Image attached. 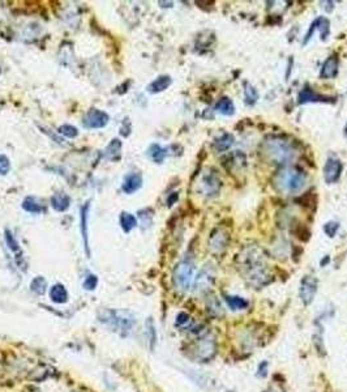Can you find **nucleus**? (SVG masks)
<instances>
[{
	"label": "nucleus",
	"mask_w": 347,
	"mask_h": 392,
	"mask_svg": "<svg viewBox=\"0 0 347 392\" xmlns=\"http://www.w3.org/2000/svg\"><path fill=\"white\" fill-rule=\"evenodd\" d=\"M238 268L252 288H262L271 281L270 269L264 250L251 245L241 250L238 255Z\"/></svg>",
	"instance_id": "nucleus-1"
},
{
	"label": "nucleus",
	"mask_w": 347,
	"mask_h": 392,
	"mask_svg": "<svg viewBox=\"0 0 347 392\" xmlns=\"http://www.w3.org/2000/svg\"><path fill=\"white\" fill-rule=\"evenodd\" d=\"M262 154L275 165L290 166L299 157V150L294 141L284 136H268L262 141Z\"/></svg>",
	"instance_id": "nucleus-2"
},
{
	"label": "nucleus",
	"mask_w": 347,
	"mask_h": 392,
	"mask_svg": "<svg viewBox=\"0 0 347 392\" xmlns=\"http://www.w3.org/2000/svg\"><path fill=\"white\" fill-rule=\"evenodd\" d=\"M308 178L303 170L292 166H284L275 173L273 186L282 195H295L307 187Z\"/></svg>",
	"instance_id": "nucleus-3"
},
{
	"label": "nucleus",
	"mask_w": 347,
	"mask_h": 392,
	"mask_svg": "<svg viewBox=\"0 0 347 392\" xmlns=\"http://www.w3.org/2000/svg\"><path fill=\"white\" fill-rule=\"evenodd\" d=\"M98 320L122 337H127L136 326L135 314L122 309L101 310L98 312Z\"/></svg>",
	"instance_id": "nucleus-4"
},
{
	"label": "nucleus",
	"mask_w": 347,
	"mask_h": 392,
	"mask_svg": "<svg viewBox=\"0 0 347 392\" xmlns=\"http://www.w3.org/2000/svg\"><path fill=\"white\" fill-rule=\"evenodd\" d=\"M195 271V263L189 259H184L176 264L174 273H172V280H174V285L179 292H188L193 286V281H195L196 277Z\"/></svg>",
	"instance_id": "nucleus-5"
},
{
	"label": "nucleus",
	"mask_w": 347,
	"mask_h": 392,
	"mask_svg": "<svg viewBox=\"0 0 347 392\" xmlns=\"http://www.w3.org/2000/svg\"><path fill=\"white\" fill-rule=\"evenodd\" d=\"M221 188L222 180L215 170L206 169L204 173H201L200 180H198V189L201 195L206 196V198H215L219 195Z\"/></svg>",
	"instance_id": "nucleus-6"
},
{
	"label": "nucleus",
	"mask_w": 347,
	"mask_h": 392,
	"mask_svg": "<svg viewBox=\"0 0 347 392\" xmlns=\"http://www.w3.org/2000/svg\"><path fill=\"white\" fill-rule=\"evenodd\" d=\"M193 354L200 362H209L217 354V340L212 333H205L196 341Z\"/></svg>",
	"instance_id": "nucleus-7"
},
{
	"label": "nucleus",
	"mask_w": 347,
	"mask_h": 392,
	"mask_svg": "<svg viewBox=\"0 0 347 392\" xmlns=\"http://www.w3.org/2000/svg\"><path fill=\"white\" fill-rule=\"evenodd\" d=\"M215 277H217L215 267L213 266L212 263H206L205 266L201 268V271L197 273V276L195 277L193 286H192L193 292L198 293V294L208 292L213 286V284H214Z\"/></svg>",
	"instance_id": "nucleus-8"
},
{
	"label": "nucleus",
	"mask_w": 347,
	"mask_h": 392,
	"mask_svg": "<svg viewBox=\"0 0 347 392\" xmlns=\"http://www.w3.org/2000/svg\"><path fill=\"white\" fill-rule=\"evenodd\" d=\"M317 286L318 281L316 277L308 275L304 276L300 281V288H299V297H300L301 302L305 306L311 305L313 302L314 297L317 294Z\"/></svg>",
	"instance_id": "nucleus-9"
},
{
	"label": "nucleus",
	"mask_w": 347,
	"mask_h": 392,
	"mask_svg": "<svg viewBox=\"0 0 347 392\" xmlns=\"http://www.w3.org/2000/svg\"><path fill=\"white\" fill-rule=\"evenodd\" d=\"M316 30H317L318 34H320L321 41H324L325 42V41L329 38V34H330V21H329V19H326V17L324 16H320L311 24V27H309L307 34H305L304 38H303V42H301L303 46L311 41V38L313 37Z\"/></svg>",
	"instance_id": "nucleus-10"
},
{
	"label": "nucleus",
	"mask_w": 347,
	"mask_h": 392,
	"mask_svg": "<svg viewBox=\"0 0 347 392\" xmlns=\"http://www.w3.org/2000/svg\"><path fill=\"white\" fill-rule=\"evenodd\" d=\"M109 123V115L107 113L98 109H92L89 113L84 116L83 126L88 130H98L103 128Z\"/></svg>",
	"instance_id": "nucleus-11"
},
{
	"label": "nucleus",
	"mask_w": 347,
	"mask_h": 392,
	"mask_svg": "<svg viewBox=\"0 0 347 392\" xmlns=\"http://www.w3.org/2000/svg\"><path fill=\"white\" fill-rule=\"evenodd\" d=\"M342 170H343V165L338 158L335 157H329L324 165L322 169V174H324V180L327 184H334L339 180L340 175H342Z\"/></svg>",
	"instance_id": "nucleus-12"
},
{
	"label": "nucleus",
	"mask_w": 347,
	"mask_h": 392,
	"mask_svg": "<svg viewBox=\"0 0 347 392\" xmlns=\"http://www.w3.org/2000/svg\"><path fill=\"white\" fill-rule=\"evenodd\" d=\"M230 236L225 229H215L209 238V250L213 254H221L227 249Z\"/></svg>",
	"instance_id": "nucleus-13"
},
{
	"label": "nucleus",
	"mask_w": 347,
	"mask_h": 392,
	"mask_svg": "<svg viewBox=\"0 0 347 392\" xmlns=\"http://www.w3.org/2000/svg\"><path fill=\"white\" fill-rule=\"evenodd\" d=\"M89 213H90V200L86 202L81 210H80V229H81V237H83L84 247H85V253L88 258H90V247H89Z\"/></svg>",
	"instance_id": "nucleus-14"
},
{
	"label": "nucleus",
	"mask_w": 347,
	"mask_h": 392,
	"mask_svg": "<svg viewBox=\"0 0 347 392\" xmlns=\"http://www.w3.org/2000/svg\"><path fill=\"white\" fill-rule=\"evenodd\" d=\"M311 102H334V98L330 97L322 96V94L316 93L311 88L304 87L297 94V103L303 105V103H311Z\"/></svg>",
	"instance_id": "nucleus-15"
},
{
	"label": "nucleus",
	"mask_w": 347,
	"mask_h": 392,
	"mask_svg": "<svg viewBox=\"0 0 347 392\" xmlns=\"http://www.w3.org/2000/svg\"><path fill=\"white\" fill-rule=\"evenodd\" d=\"M142 186V176L140 173H129L128 175H126L124 178V182H123V191L128 195L139 191Z\"/></svg>",
	"instance_id": "nucleus-16"
},
{
	"label": "nucleus",
	"mask_w": 347,
	"mask_h": 392,
	"mask_svg": "<svg viewBox=\"0 0 347 392\" xmlns=\"http://www.w3.org/2000/svg\"><path fill=\"white\" fill-rule=\"evenodd\" d=\"M338 75V58L335 55H330L326 58L320 71L321 79H334Z\"/></svg>",
	"instance_id": "nucleus-17"
},
{
	"label": "nucleus",
	"mask_w": 347,
	"mask_h": 392,
	"mask_svg": "<svg viewBox=\"0 0 347 392\" xmlns=\"http://www.w3.org/2000/svg\"><path fill=\"white\" fill-rule=\"evenodd\" d=\"M71 206V198L66 192L54 193L51 198V207L57 212H66Z\"/></svg>",
	"instance_id": "nucleus-18"
},
{
	"label": "nucleus",
	"mask_w": 347,
	"mask_h": 392,
	"mask_svg": "<svg viewBox=\"0 0 347 392\" xmlns=\"http://www.w3.org/2000/svg\"><path fill=\"white\" fill-rule=\"evenodd\" d=\"M6 241H7L8 249L12 251V254L15 255V259L19 266H23V250H21L20 245L17 242V240L14 237V234L10 232V230H6Z\"/></svg>",
	"instance_id": "nucleus-19"
},
{
	"label": "nucleus",
	"mask_w": 347,
	"mask_h": 392,
	"mask_svg": "<svg viewBox=\"0 0 347 392\" xmlns=\"http://www.w3.org/2000/svg\"><path fill=\"white\" fill-rule=\"evenodd\" d=\"M50 298L54 303L58 305H63L68 301V292H67L66 286L62 284H55L50 288Z\"/></svg>",
	"instance_id": "nucleus-20"
},
{
	"label": "nucleus",
	"mask_w": 347,
	"mask_h": 392,
	"mask_svg": "<svg viewBox=\"0 0 347 392\" xmlns=\"http://www.w3.org/2000/svg\"><path fill=\"white\" fill-rule=\"evenodd\" d=\"M234 141H235L234 135L225 132L222 133V135H219L218 137H215L214 143H213V148L219 153L226 152V150H228L230 148H231Z\"/></svg>",
	"instance_id": "nucleus-21"
},
{
	"label": "nucleus",
	"mask_w": 347,
	"mask_h": 392,
	"mask_svg": "<svg viewBox=\"0 0 347 392\" xmlns=\"http://www.w3.org/2000/svg\"><path fill=\"white\" fill-rule=\"evenodd\" d=\"M214 110L218 114H221V115L231 116L234 115L235 113V105L234 102H232L231 98H228V97H222V98H219V100L217 101V103H215Z\"/></svg>",
	"instance_id": "nucleus-22"
},
{
	"label": "nucleus",
	"mask_w": 347,
	"mask_h": 392,
	"mask_svg": "<svg viewBox=\"0 0 347 392\" xmlns=\"http://www.w3.org/2000/svg\"><path fill=\"white\" fill-rule=\"evenodd\" d=\"M172 80H171V77L167 76V75H162V76H159L157 77L156 80L152 81V83L149 84V87H148V92H150V93H161V92H163V90H166L167 88L171 85Z\"/></svg>",
	"instance_id": "nucleus-23"
},
{
	"label": "nucleus",
	"mask_w": 347,
	"mask_h": 392,
	"mask_svg": "<svg viewBox=\"0 0 347 392\" xmlns=\"http://www.w3.org/2000/svg\"><path fill=\"white\" fill-rule=\"evenodd\" d=\"M206 310H208L209 315L213 316V318H221V316H223L222 303L215 296H210L206 299Z\"/></svg>",
	"instance_id": "nucleus-24"
},
{
	"label": "nucleus",
	"mask_w": 347,
	"mask_h": 392,
	"mask_svg": "<svg viewBox=\"0 0 347 392\" xmlns=\"http://www.w3.org/2000/svg\"><path fill=\"white\" fill-rule=\"evenodd\" d=\"M243 93H244V102L247 106H255L258 101V92L252 84L244 83L243 85Z\"/></svg>",
	"instance_id": "nucleus-25"
},
{
	"label": "nucleus",
	"mask_w": 347,
	"mask_h": 392,
	"mask_svg": "<svg viewBox=\"0 0 347 392\" xmlns=\"http://www.w3.org/2000/svg\"><path fill=\"white\" fill-rule=\"evenodd\" d=\"M148 156L150 157V160L154 161L156 163H162L165 161L166 156H167V149L162 148L159 144H152L148 149Z\"/></svg>",
	"instance_id": "nucleus-26"
},
{
	"label": "nucleus",
	"mask_w": 347,
	"mask_h": 392,
	"mask_svg": "<svg viewBox=\"0 0 347 392\" xmlns=\"http://www.w3.org/2000/svg\"><path fill=\"white\" fill-rule=\"evenodd\" d=\"M225 302L227 306L234 311H240V310H245L249 306V302L243 297L239 296H225Z\"/></svg>",
	"instance_id": "nucleus-27"
},
{
	"label": "nucleus",
	"mask_w": 347,
	"mask_h": 392,
	"mask_svg": "<svg viewBox=\"0 0 347 392\" xmlns=\"http://www.w3.org/2000/svg\"><path fill=\"white\" fill-rule=\"evenodd\" d=\"M23 208L27 211V212L34 213V215H40V213H42L43 211H45L43 204L41 203V202H38L34 196H28V198L24 199Z\"/></svg>",
	"instance_id": "nucleus-28"
},
{
	"label": "nucleus",
	"mask_w": 347,
	"mask_h": 392,
	"mask_svg": "<svg viewBox=\"0 0 347 392\" xmlns=\"http://www.w3.org/2000/svg\"><path fill=\"white\" fill-rule=\"evenodd\" d=\"M145 332H146V336H148L149 346H150V349H152V350H154V349H156V345H157V328H156V324H154V322H153L152 318H148V320H146Z\"/></svg>",
	"instance_id": "nucleus-29"
},
{
	"label": "nucleus",
	"mask_w": 347,
	"mask_h": 392,
	"mask_svg": "<svg viewBox=\"0 0 347 392\" xmlns=\"http://www.w3.org/2000/svg\"><path fill=\"white\" fill-rule=\"evenodd\" d=\"M120 226H122V229L124 232L129 233L137 226V220H136V217L133 216L132 213L123 212L120 215Z\"/></svg>",
	"instance_id": "nucleus-30"
},
{
	"label": "nucleus",
	"mask_w": 347,
	"mask_h": 392,
	"mask_svg": "<svg viewBox=\"0 0 347 392\" xmlns=\"http://www.w3.org/2000/svg\"><path fill=\"white\" fill-rule=\"evenodd\" d=\"M46 288H47V281L43 276L34 277L33 281L30 283V290H32L33 293H36V294H38V296L45 294Z\"/></svg>",
	"instance_id": "nucleus-31"
},
{
	"label": "nucleus",
	"mask_w": 347,
	"mask_h": 392,
	"mask_svg": "<svg viewBox=\"0 0 347 392\" xmlns=\"http://www.w3.org/2000/svg\"><path fill=\"white\" fill-rule=\"evenodd\" d=\"M120 150H122V143H120V140L114 139L110 145L106 148V157L110 158V160H116L115 154H118V157L120 156Z\"/></svg>",
	"instance_id": "nucleus-32"
},
{
	"label": "nucleus",
	"mask_w": 347,
	"mask_h": 392,
	"mask_svg": "<svg viewBox=\"0 0 347 392\" xmlns=\"http://www.w3.org/2000/svg\"><path fill=\"white\" fill-rule=\"evenodd\" d=\"M58 132L60 135H63V136L68 137V139H75V137L79 135V131L75 126H71V124H63V126L59 127V130Z\"/></svg>",
	"instance_id": "nucleus-33"
},
{
	"label": "nucleus",
	"mask_w": 347,
	"mask_h": 392,
	"mask_svg": "<svg viewBox=\"0 0 347 392\" xmlns=\"http://www.w3.org/2000/svg\"><path fill=\"white\" fill-rule=\"evenodd\" d=\"M339 230V223L337 221H327L324 224V232L329 238H334Z\"/></svg>",
	"instance_id": "nucleus-34"
},
{
	"label": "nucleus",
	"mask_w": 347,
	"mask_h": 392,
	"mask_svg": "<svg viewBox=\"0 0 347 392\" xmlns=\"http://www.w3.org/2000/svg\"><path fill=\"white\" fill-rule=\"evenodd\" d=\"M97 285H98V277H97L96 275L86 276L83 283V286L86 290H94L97 288Z\"/></svg>",
	"instance_id": "nucleus-35"
},
{
	"label": "nucleus",
	"mask_w": 347,
	"mask_h": 392,
	"mask_svg": "<svg viewBox=\"0 0 347 392\" xmlns=\"http://www.w3.org/2000/svg\"><path fill=\"white\" fill-rule=\"evenodd\" d=\"M189 323H191V316H189L187 312H179L175 320L176 326L183 328V327L188 326Z\"/></svg>",
	"instance_id": "nucleus-36"
},
{
	"label": "nucleus",
	"mask_w": 347,
	"mask_h": 392,
	"mask_svg": "<svg viewBox=\"0 0 347 392\" xmlns=\"http://www.w3.org/2000/svg\"><path fill=\"white\" fill-rule=\"evenodd\" d=\"M10 158L7 156H4V154H0V175H6V174L10 173Z\"/></svg>",
	"instance_id": "nucleus-37"
},
{
	"label": "nucleus",
	"mask_w": 347,
	"mask_h": 392,
	"mask_svg": "<svg viewBox=\"0 0 347 392\" xmlns=\"http://www.w3.org/2000/svg\"><path fill=\"white\" fill-rule=\"evenodd\" d=\"M321 4H324V6H322V8L326 11L327 14H330L331 11L334 10V4L335 3H334V2H321Z\"/></svg>",
	"instance_id": "nucleus-38"
},
{
	"label": "nucleus",
	"mask_w": 347,
	"mask_h": 392,
	"mask_svg": "<svg viewBox=\"0 0 347 392\" xmlns=\"http://www.w3.org/2000/svg\"><path fill=\"white\" fill-rule=\"evenodd\" d=\"M176 200H178V193L174 192L171 196H170L169 199H167V206L169 207H172L174 206V203H175Z\"/></svg>",
	"instance_id": "nucleus-39"
},
{
	"label": "nucleus",
	"mask_w": 347,
	"mask_h": 392,
	"mask_svg": "<svg viewBox=\"0 0 347 392\" xmlns=\"http://www.w3.org/2000/svg\"><path fill=\"white\" fill-rule=\"evenodd\" d=\"M227 392H231V391H227Z\"/></svg>",
	"instance_id": "nucleus-40"
}]
</instances>
